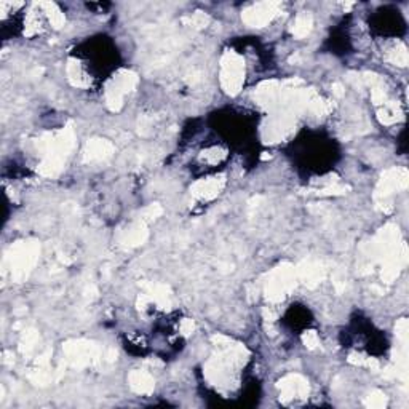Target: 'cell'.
<instances>
[{
    "mask_svg": "<svg viewBox=\"0 0 409 409\" xmlns=\"http://www.w3.org/2000/svg\"><path fill=\"white\" fill-rule=\"evenodd\" d=\"M398 13V10H388L387 7L377 10L373 16V28L379 29L381 34H396L400 28L405 26Z\"/></svg>",
    "mask_w": 409,
    "mask_h": 409,
    "instance_id": "cell-1",
    "label": "cell"
}]
</instances>
